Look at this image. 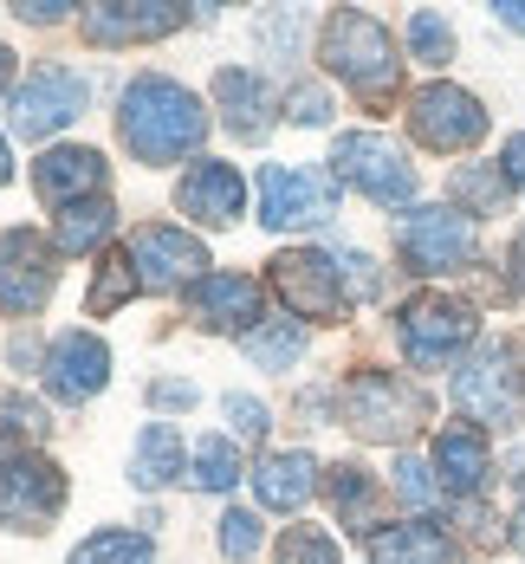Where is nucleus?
<instances>
[{
    "label": "nucleus",
    "instance_id": "nucleus-6",
    "mask_svg": "<svg viewBox=\"0 0 525 564\" xmlns=\"http://www.w3.org/2000/svg\"><path fill=\"white\" fill-rule=\"evenodd\" d=\"M338 215V175L325 170H292V163H273L260 170V221L266 227H318Z\"/></svg>",
    "mask_w": 525,
    "mask_h": 564
},
{
    "label": "nucleus",
    "instance_id": "nucleus-13",
    "mask_svg": "<svg viewBox=\"0 0 525 564\" xmlns=\"http://www.w3.org/2000/svg\"><path fill=\"white\" fill-rule=\"evenodd\" d=\"M123 253H130L143 292H169V285H182V280H208V273H201L208 253H201V240L182 234V227H136Z\"/></svg>",
    "mask_w": 525,
    "mask_h": 564
},
{
    "label": "nucleus",
    "instance_id": "nucleus-15",
    "mask_svg": "<svg viewBox=\"0 0 525 564\" xmlns=\"http://www.w3.org/2000/svg\"><path fill=\"white\" fill-rule=\"evenodd\" d=\"M111 383V350L98 332H58L53 350H46V390L58 402H85Z\"/></svg>",
    "mask_w": 525,
    "mask_h": 564
},
{
    "label": "nucleus",
    "instance_id": "nucleus-18",
    "mask_svg": "<svg viewBox=\"0 0 525 564\" xmlns=\"http://www.w3.org/2000/svg\"><path fill=\"white\" fill-rule=\"evenodd\" d=\"M215 98H221V123H228L240 143H260V137L273 130V111H280V98H273V85H266L260 72H247V65H228V72L215 78Z\"/></svg>",
    "mask_w": 525,
    "mask_h": 564
},
{
    "label": "nucleus",
    "instance_id": "nucleus-11",
    "mask_svg": "<svg viewBox=\"0 0 525 564\" xmlns=\"http://www.w3.org/2000/svg\"><path fill=\"white\" fill-rule=\"evenodd\" d=\"M403 253L415 273H455L480 253V240L461 208H415L403 215Z\"/></svg>",
    "mask_w": 525,
    "mask_h": 564
},
{
    "label": "nucleus",
    "instance_id": "nucleus-17",
    "mask_svg": "<svg viewBox=\"0 0 525 564\" xmlns=\"http://www.w3.org/2000/svg\"><path fill=\"white\" fill-rule=\"evenodd\" d=\"M78 26H85V40H98V46H136V40H169L175 26H182V7H169V0H143V7H85Z\"/></svg>",
    "mask_w": 525,
    "mask_h": 564
},
{
    "label": "nucleus",
    "instance_id": "nucleus-45",
    "mask_svg": "<svg viewBox=\"0 0 525 564\" xmlns=\"http://www.w3.org/2000/svg\"><path fill=\"white\" fill-rule=\"evenodd\" d=\"M513 267H519V285H525V234H519V247H513Z\"/></svg>",
    "mask_w": 525,
    "mask_h": 564
},
{
    "label": "nucleus",
    "instance_id": "nucleus-42",
    "mask_svg": "<svg viewBox=\"0 0 525 564\" xmlns=\"http://www.w3.org/2000/svg\"><path fill=\"white\" fill-rule=\"evenodd\" d=\"M20 429H7V422H0V467H7V460H20Z\"/></svg>",
    "mask_w": 525,
    "mask_h": 564
},
{
    "label": "nucleus",
    "instance_id": "nucleus-40",
    "mask_svg": "<svg viewBox=\"0 0 525 564\" xmlns=\"http://www.w3.org/2000/svg\"><path fill=\"white\" fill-rule=\"evenodd\" d=\"M156 409H188V402H195V383H156Z\"/></svg>",
    "mask_w": 525,
    "mask_h": 564
},
{
    "label": "nucleus",
    "instance_id": "nucleus-5",
    "mask_svg": "<svg viewBox=\"0 0 525 564\" xmlns=\"http://www.w3.org/2000/svg\"><path fill=\"white\" fill-rule=\"evenodd\" d=\"M331 175L350 182V188H363L376 208H403L415 195V163L390 137H376V130H344L338 150H331Z\"/></svg>",
    "mask_w": 525,
    "mask_h": 564
},
{
    "label": "nucleus",
    "instance_id": "nucleus-46",
    "mask_svg": "<svg viewBox=\"0 0 525 564\" xmlns=\"http://www.w3.org/2000/svg\"><path fill=\"white\" fill-rule=\"evenodd\" d=\"M7 175H13V163H7V143H0V182H7Z\"/></svg>",
    "mask_w": 525,
    "mask_h": 564
},
{
    "label": "nucleus",
    "instance_id": "nucleus-34",
    "mask_svg": "<svg viewBox=\"0 0 525 564\" xmlns=\"http://www.w3.org/2000/svg\"><path fill=\"white\" fill-rule=\"evenodd\" d=\"M215 539H221L228 558H253V552H260V519L233 507V512H221V532H215Z\"/></svg>",
    "mask_w": 525,
    "mask_h": 564
},
{
    "label": "nucleus",
    "instance_id": "nucleus-16",
    "mask_svg": "<svg viewBox=\"0 0 525 564\" xmlns=\"http://www.w3.org/2000/svg\"><path fill=\"white\" fill-rule=\"evenodd\" d=\"M175 208L201 227H228L247 208V182H240L233 163H195L182 175V188H175Z\"/></svg>",
    "mask_w": 525,
    "mask_h": 564
},
{
    "label": "nucleus",
    "instance_id": "nucleus-38",
    "mask_svg": "<svg viewBox=\"0 0 525 564\" xmlns=\"http://www.w3.org/2000/svg\"><path fill=\"white\" fill-rule=\"evenodd\" d=\"M331 105H325V91H292V123H325Z\"/></svg>",
    "mask_w": 525,
    "mask_h": 564
},
{
    "label": "nucleus",
    "instance_id": "nucleus-41",
    "mask_svg": "<svg viewBox=\"0 0 525 564\" xmlns=\"http://www.w3.org/2000/svg\"><path fill=\"white\" fill-rule=\"evenodd\" d=\"M58 7H65V0H26L20 20H40V26H46V20H58Z\"/></svg>",
    "mask_w": 525,
    "mask_h": 564
},
{
    "label": "nucleus",
    "instance_id": "nucleus-39",
    "mask_svg": "<svg viewBox=\"0 0 525 564\" xmlns=\"http://www.w3.org/2000/svg\"><path fill=\"white\" fill-rule=\"evenodd\" d=\"M500 170H506V182H513V188H525V130H519V137H506V156H500Z\"/></svg>",
    "mask_w": 525,
    "mask_h": 564
},
{
    "label": "nucleus",
    "instance_id": "nucleus-19",
    "mask_svg": "<svg viewBox=\"0 0 525 564\" xmlns=\"http://www.w3.org/2000/svg\"><path fill=\"white\" fill-rule=\"evenodd\" d=\"M188 312L215 332H260V285L240 273H208L188 285Z\"/></svg>",
    "mask_w": 525,
    "mask_h": 564
},
{
    "label": "nucleus",
    "instance_id": "nucleus-21",
    "mask_svg": "<svg viewBox=\"0 0 525 564\" xmlns=\"http://www.w3.org/2000/svg\"><path fill=\"white\" fill-rule=\"evenodd\" d=\"M318 474V460L311 454H266L260 467H253V494H260V507H273V512H298L305 500H311V480Z\"/></svg>",
    "mask_w": 525,
    "mask_h": 564
},
{
    "label": "nucleus",
    "instance_id": "nucleus-43",
    "mask_svg": "<svg viewBox=\"0 0 525 564\" xmlns=\"http://www.w3.org/2000/svg\"><path fill=\"white\" fill-rule=\"evenodd\" d=\"M493 13H500V20H506V26H513V33H525V0H500V7H493Z\"/></svg>",
    "mask_w": 525,
    "mask_h": 564
},
{
    "label": "nucleus",
    "instance_id": "nucleus-12",
    "mask_svg": "<svg viewBox=\"0 0 525 564\" xmlns=\"http://www.w3.org/2000/svg\"><path fill=\"white\" fill-rule=\"evenodd\" d=\"M467 338H473V312H467L461 299L422 292V299H408V305H403V350L422 364V370L448 364Z\"/></svg>",
    "mask_w": 525,
    "mask_h": 564
},
{
    "label": "nucleus",
    "instance_id": "nucleus-27",
    "mask_svg": "<svg viewBox=\"0 0 525 564\" xmlns=\"http://www.w3.org/2000/svg\"><path fill=\"white\" fill-rule=\"evenodd\" d=\"M72 564H156V545L143 532H98L72 552Z\"/></svg>",
    "mask_w": 525,
    "mask_h": 564
},
{
    "label": "nucleus",
    "instance_id": "nucleus-10",
    "mask_svg": "<svg viewBox=\"0 0 525 564\" xmlns=\"http://www.w3.org/2000/svg\"><path fill=\"white\" fill-rule=\"evenodd\" d=\"M408 130L428 150H473L486 137V111H480V98L461 91V85H422L408 98Z\"/></svg>",
    "mask_w": 525,
    "mask_h": 564
},
{
    "label": "nucleus",
    "instance_id": "nucleus-24",
    "mask_svg": "<svg viewBox=\"0 0 525 564\" xmlns=\"http://www.w3.org/2000/svg\"><path fill=\"white\" fill-rule=\"evenodd\" d=\"M175 474H182V435H175L169 422H150L136 435V454H130V480L143 494H156V487H169Z\"/></svg>",
    "mask_w": 525,
    "mask_h": 564
},
{
    "label": "nucleus",
    "instance_id": "nucleus-35",
    "mask_svg": "<svg viewBox=\"0 0 525 564\" xmlns=\"http://www.w3.org/2000/svg\"><path fill=\"white\" fill-rule=\"evenodd\" d=\"M221 409H228V422H233V435H240V442H266V409H260L253 395H228Z\"/></svg>",
    "mask_w": 525,
    "mask_h": 564
},
{
    "label": "nucleus",
    "instance_id": "nucleus-4",
    "mask_svg": "<svg viewBox=\"0 0 525 564\" xmlns=\"http://www.w3.org/2000/svg\"><path fill=\"white\" fill-rule=\"evenodd\" d=\"M422 415H428V395L390 370H357L344 383V422L363 442H408Z\"/></svg>",
    "mask_w": 525,
    "mask_h": 564
},
{
    "label": "nucleus",
    "instance_id": "nucleus-32",
    "mask_svg": "<svg viewBox=\"0 0 525 564\" xmlns=\"http://www.w3.org/2000/svg\"><path fill=\"white\" fill-rule=\"evenodd\" d=\"M130 292H143V285H136V267H130V253H111L105 273H98V285H91V312H111Z\"/></svg>",
    "mask_w": 525,
    "mask_h": 564
},
{
    "label": "nucleus",
    "instance_id": "nucleus-14",
    "mask_svg": "<svg viewBox=\"0 0 525 564\" xmlns=\"http://www.w3.org/2000/svg\"><path fill=\"white\" fill-rule=\"evenodd\" d=\"M78 111H85V78L65 72V65L26 72V85L13 91V130H20V137H53V130H65Z\"/></svg>",
    "mask_w": 525,
    "mask_h": 564
},
{
    "label": "nucleus",
    "instance_id": "nucleus-23",
    "mask_svg": "<svg viewBox=\"0 0 525 564\" xmlns=\"http://www.w3.org/2000/svg\"><path fill=\"white\" fill-rule=\"evenodd\" d=\"M435 474H441V487L448 494H473L480 480H486V435L480 429H441V442H435Z\"/></svg>",
    "mask_w": 525,
    "mask_h": 564
},
{
    "label": "nucleus",
    "instance_id": "nucleus-8",
    "mask_svg": "<svg viewBox=\"0 0 525 564\" xmlns=\"http://www.w3.org/2000/svg\"><path fill=\"white\" fill-rule=\"evenodd\" d=\"M65 507V474L46 454H20L0 467V525L13 532H46Z\"/></svg>",
    "mask_w": 525,
    "mask_h": 564
},
{
    "label": "nucleus",
    "instance_id": "nucleus-1",
    "mask_svg": "<svg viewBox=\"0 0 525 564\" xmlns=\"http://www.w3.org/2000/svg\"><path fill=\"white\" fill-rule=\"evenodd\" d=\"M117 137L130 143L136 163H175L182 150H195L208 137V111L195 105V91H182L175 78H136L123 91V111H117Z\"/></svg>",
    "mask_w": 525,
    "mask_h": 564
},
{
    "label": "nucleus",
    "instance_id": "nucleus-36",
    "mask_svg": "<svg viewBox=\"0 0 525 564\" xmlns=\"http://www.w3.org/2000/svg\"><path fill=\"white\" fill-rule=\"evenodd\" d=\"M396 494H403L408 507H428V500H435V480H428L422 460H403V467H396Z\"/></svg>",
    "mask_w": 525,
    "mask_h": 564
},
{
    "label": "nucleus",
    "instance_id": "nucleus-44",
    "mask_svg": "<svg viewBox=\"0 0 525 564\" xmlns=\"http://www.w3.org/2000/svg\"><path fill=\"white\" fill-rule=\"evenodd\" d=\"M7 78H13V53H7V46H0V85H7Z\"/></svg>",
    "mask_w": 525,
    "mask_h": 564
},
{
    "label": "nucleus",
    "instance_id": "nucleus-33",
    "mask_svg": "<svg viewBox=\"0 0 525 564\" xmlns=\"http://www.w3.org/2000/svg\"><path fill=\"white\" fill-rule=\"evenodd\" d=\"M280 564H338V545L318 525H286L280 539Z\"/></svg>",
    "mask_w": 525,
    "mask_h": 564
},
{
    "label": "nucleus",
    "instance_id": "nucleus-29",
    "mask_svg": "<svg viewBox=\"0 0 525 564\" xmlns=\"http://www.w3.org/2000/svg\"><path fill=\"white\" fill-rule=\"evenodd\" d=\"M233 480H240V454H233L228 435H208L201 448H195V487L201 494H228Z\"/></svg>",
    "mask_w": 525,
    "mask_h": 564
},
{
    "label": "nucleus",
    "instance_id": "nucleus-31",
    "mask_svg": "<svg viewBox=\"0 0 525 564\" xmlns=\"http://www.w3.org/2000/svg\"><path fill=\"white\" fill-rule=\"evenodd\" d=\"M506 170H455V195H461L467 208H480V215H493L500 202H506Z\"/></svg>",
    "mask_w": 525,
    "mask_h": 564
},
{
    "label": "nucleus",
    "instance_id": "nucleus-20",
    "mask_svg": "<svg viewBox=\"0 0 525 564\" xmlns=\"http://www.w3.org/2000/svg\"><path fill=\"white\" fill-rule=\"evenodd\" d=\"M33 188H40V202H53V208L98 202V188H105V156H98V150H46V156L33 163Z\"/></svg>",
    "mask_w": 525,
    "mask_h": 564
},
{
    "label": "nucleus",
    "instance_id": "nucleus-7",
    "mask_svg": "<svg viewBox=\"0 0 525 564\" xmlns=\"http://www.w3.org/2000/svg\"><path fill=\"white\" fill-rule=\"evenodd\" d=\"M273 285L298 318L311 325H338L344 318V273H338V253H311V247H292L273 260Z\"/></svg>",
    "mask_w": 525,
    "mask_h": 564
},
{
    "label": "nucleus",
    "instance_id": "nucleus-47",
    "mask_svg": "<svg viewBox=\"0 0 525 564\" xmlns=\"http://www.w3.org/2000/svg\"><path fill=\"white\" fill-rule=\"evenodd\" d=\"M513 545H519V552H525V512H519V532H513Z\"/></svg>",
    "mask_w": 525,
    "mask_h": 564
},
{
    "label": "nucleus",
    "instance_id": "nucleus-37",
    "mask_svg": "<svg viewBox=\"0 0 525 564\" xmlns=\"http://www.w3.org/2000/svg\"><path fill=\"white\" fill-rule=\"evenodd\" d=\"M338 273H344V285L357 299H376V267H370L363 253H338Z\"/></svg>",
    "mask_w": 525,
    "mask_h": 564
},
{
    "label": "nucleus",
    "instance_id": "nucleus-25",
    "mask_svg": "<svg viewBox=\"0 0 525 564\" xmlns=\"http://www.w3.org/2000/svg\"><path fill=\"white\" fill-rule=\"evenodd\" d=\"M117 208L98 195V202H78V208H58V247L65 253H91L98 240H111Z\"/></svg>",
    "mask_w": 525,
    "mask_h": 564
},
{
    "label": "nucleus",
    "instance_id": "nucleus-22",
    "mask_svg": "<svg viewBox=\"0 0 525 564\" xmlns=\"http://www.w3.org/2000/svg\"><path fill=\"white\" fill-rule=\"evenodd\" d=\"M370 564H455V545L441 525L428 519H408V525H390L370 539Z\"/></svg>",
    "mask_w": 525,
    "mask_h": 564
},
{
    "label": "nucleus",
    "instance_id": "nucleus-3",
    "mask_svg": "<svg viewBox=\"0 0 525 564\" xmlns=\"http://www.w3.org/2000/svg\"><path fill=\"white\" fill-rule=\"evenodd\" d=\"M455 409L473 415V422H493V429L525 422V370H519V350L506 338L480 344L455 370Z\"/></svg>",
    "mask_w": 525,
    "mask_h": 564
},
{
    "label": "nucleus",
    "instance_id": "nucleus-2",
    "mask_svg": "<svg viewBox=\"0 0 525 564\" xmlns=\"http://www.w3.org/2000/svg\"><path fill=\"white\" fill-rule=\"evenodd\" d=\"M318 58H325V72H338L350 91L370 98V105H383V98L396 91V78H403V58H396L390 26L370 20V13H357V7H338V13L325 20Z\"/></svg>",
    "mask_w": 525,
    "mask_h": 564
},
{
    "label": "nucleus",
    "instance_id": "nucleus-30",
    "mask_svg": "<svg viewBox=\"0 0 525 564\" xmlns=\"http://www.w3.org/2000/svg\"><path fill=\"white\" fill-rule=\"evenodd\" d=\"M408 46H415L422 65H448V58H455V33H448L441 13H415V20H408Z\"/></svg>",
    "mask_w": 525,
    "mask_h": 564
},
{
    "label": "nucleus",
    "instance_id": "nucleus-9",
    "mask_svg": "<svg viewBox=\"0 0 525 564\" xmlns=\"http://www.w3.org/2000/svg\"><path fill=\"white\" fill-rule=\"evenodd\" d=\"M53 285H58L53 247L33 227H7L0 234V312L26 318V312H40L53 299Z\"/></svg>",
    "mask_w": 525,
    "mask_h": 564
},
{
    "label": "nucleus",
    "instance_id": "nucleus-28",
    "mask_svg": "<svg viewBox=\"0 0 525 564\" xmlns=\"http://www.w3.org/2000/svg\"><path fill=\"white\" fill-rule=\"evenodd\" d=\"M298 350H305V332L286 325V318H273V325L247 332V357H253L260 370H286V364H298Z\"/></svg>",
    "mask_w": 525,
    "mask_h": 564
},
{
    "label": "nucleus",
    "instance_id": "nucleus-26",
    "mask_svg": "<svg viewBox=\"0 0 525 564\" xmlns=\"http://www.w3.org/2000/svg\"><path fill=\"white\" fill-rule=\"evenodd\" d=\"M325 494H331V507L344 525H370V512H376V480L363 474V467H331V480H325Z\"/></svg>",
    "mask_w": 525,
    "mask_h": 564
}]
</instances>
